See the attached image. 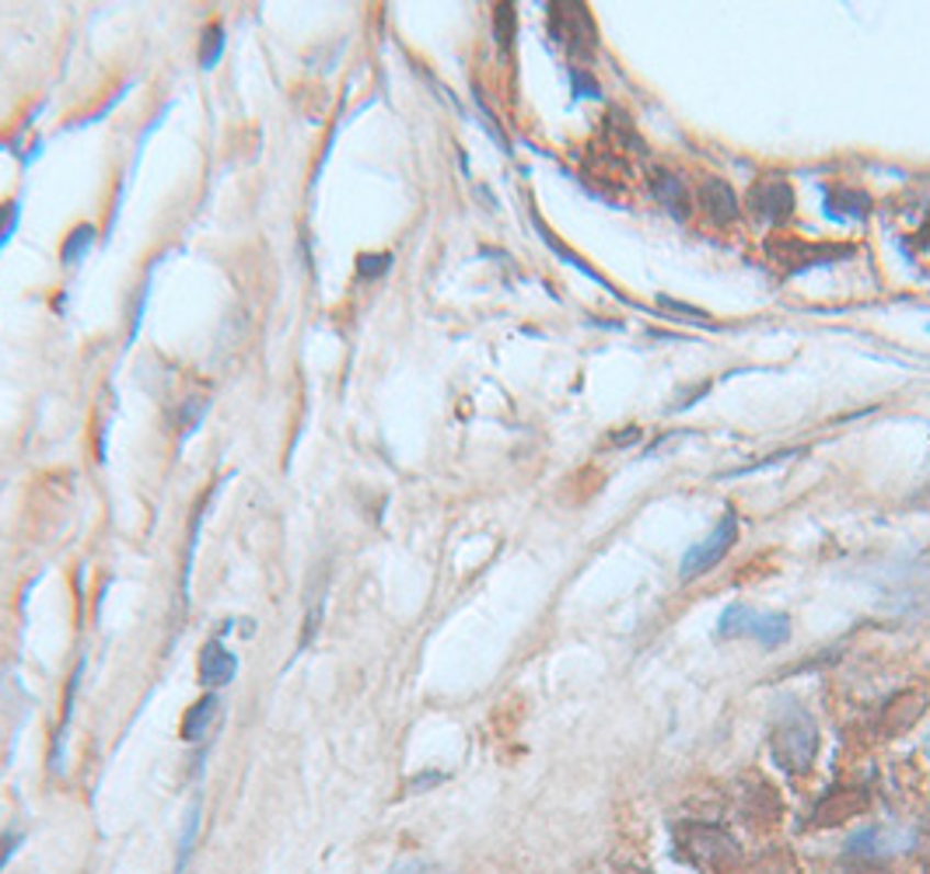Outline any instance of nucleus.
<instances>
[{"label": "nucleus", "instance_id": "dca6fc26", "mask_svg": "<svg viewBox=\"0 0 930 874\" xmlns=\"http://www.w3.org/2000/svg\"><path fill=\"white\" fill-rule=\"evenodd\" d=\"M511 32H515V8L501 4V8H497V35H501L504 46L511 43Z\"/></svg>", "mask_w": 930, "mask_h": 874}, {"label": "nucleus", "instance_id": "f3484780", "mask_svg": "<svg viewBox=\"0 0 930 874\" xmlns=\"http://www.w3.org/2000/svg\"><path fill=\"white\" fill-rule=\"evenodd\" d=\"M571 81H574V88H578V99H592V94H598V85L587 81L581 70H571Z\"/></svg>", "mask_w": 930, "mask_h": 874}, {"label": "nucleus", "instance_id": "4468645a", "mask_svg": "<svg viewBox=\"0 0 930 874\" xmlns=\"http://www.w3.org/2000/svg\"><path fill=\"white\" fill-rule=\"evenodd\" d=\"M206 410H211V403H206V399H186V406H182V413H179V430H182V434H193V430L203 424Z\"/></svg>", "mask_w": 930, "mask_h": 874}, {"label": "nucleus", "instance_id": "0eeeda50", "mask_svg": "<svg viewBox=\"0 0 930 874\" xmlns=\"http://www.w3.org/2000/svg\"><path fill=\"white\" fill-rule=\"evenodd\" d=\"M217 717H221V699H217L214 693H206V696L197 699L193 707L186 710V717H182V728H179L182 742H189V746L203 742V738L211 735V728L217 725Z\"/></svg>", "mask_w": 930, "mask_h": 874}, {"label": "nucleus", "instance_id": "f257e3e1", "mask_svg": "<svg viewBox=\"0 0 930 874\" xmlns=\"http://www.w3.org/2000/svg\"><path fill=\"white\" fill-rule=\"evenodd\" d=\"M770 752L787 773H805L819 755V725L805 710H784L770 731Z\"/></svg>", "mask_w": 930, "mask_h": 874}, {"label": "nucleus", "instance_id": "9d476101", "mask_svg": "<svg viewBox=\"0 0 930 874\" xmlns=\"http://www.w3.org/2000/svg\"><path fill=\"white\" fill-rule=\"evenodd\" d=\"M91 245H94V227H91V224H78V227H74V232L67 235L64 249H60L64 266H78L81 259H88Z\"/></svg>", "mask_w": 930, "mask_h": 874}, {"label": "nucleus", "instance_id": "f8f14e48", "mask_svg": "<svg viewBox=\"0 0 930 874\" xmlns=\"http://www.w3.org/2000/svg\"><path fill=\"white\" fill-rule=\"evenodd\" d=\"M224 53V29L221 25H206L200 35V67L211 70Z\"/></svg>", "mask_w": 930, "mask_h": 874}, {"label": "nucleus", "instance_id": "423d86ee", "mask_svg": "<svg viewBox=\"0 0 930 874\" xmlns=\"http://www.w3.org/2000/svg\"><path fill=\"white\" fill-rule=\"evenodd\" d=\"M197 672H200V682L206 690L227 686V682H235V675H238V658L227 651L221 640H206L203 651H200Z\"/></svg>", "mask_w": 930, "mask_h": 874}, {"label": "nucleus", "instance_id": "9b49d317", "mask_svg": "<svg viewBox=\"0 0 930 874\" xmlns=\"http://www.w3.org/2000/svg\"><path fill=\"white\" fill-rule=\"evenodd\" d=\"M197 832H200V802L186 811V822H182V836H179V850H176V874L186 871L189 858H193V847H197Z\"/></svg>", "mask_w": 930, "mask_h": 874}, {"label": "nucleus", "instance_id": "39448f33", "mask_svg": "<svg viewBox=\"0 0 930 874\" xmlns=\"http://www.w3.org/2000/svg\"><path fill=\"white\" fill-rule=\"evenodd\" d=\"M553 18H560V22H563L560 43H567L574 53H584V56H592L598 49V32L592 25V14H587V8H581V4L553 8Z\"/></svg>", "mask_w": 930, "mask_h": 874}, {"label": "nucleus", "instance_id": "f03ea898", "mask_svg": "<svg viewBox=\"0 0 930 874\" xmlns=\"http://www.w3.org/2000/svg\"><path fill=\"white\" fill-rule=\"evenodd\" d=\"M717 634L720 637H752L755 643H763L766 651H773L791 637V619L784 613H759V609H749V605H728L725 616L717 623Z\"/></svg>", "mask_w": 930, "mask_h": 874}, {"label": "nucleus", "instance_id": "2eb2a0df", "mask_svg": "<svg viewBox=\"0 0 930 874\" xmlns=\"http://www.w3.org/2000/svg\"><path fill=\"white\" fill-rule=\"evenodd\" d=\"M18 217H22V206H18V203L0 206V249H4V245L11 242L14 227H18Z\"/></svg>", "mask_w": 930, "mask_h": 874}, {"label": "nucleus", "instance_id": "ddd939ff", "mask_svg": "<svg viewBox=\"0 0 930 874\" xmlns=\"http://www.w3.org/2000/svg\"><path fill=\"white\" fill-rule=\"evenodd\" d=\"M389 270H392V256L389 253H365V256L357 259L360 280H374V277H382Z\"/></svg>", "mask_w": 930, "mask_h": 874}, {"label": "nucleus", "instance_id": "1a4fd4ad", "mask_svg": "<svg viewBox=\"0 0 930 874\" xmlns=\"http://www.w3.org/2000/svg\"><path fill=\"white\" fill-rule=\"evenodd\" d=\"M651 189H654V197H658L664 206H669L672 217H686V214H690V197H686V186L679 182V176L658 172V176L651 179Z\"/></svg>", "mask_w": 930, "mask_h": 874}, {"label": "nucleus", "instance_id": "a211bd4d", "mask_svg": "<svg viewBox=\"0 0 930 874\" xmlns=\"http://www.w3.org/2000/svg\"><path fill=\"white\" fill-rule=\"evenodd\" d=\"M389 874H434V867H427V864H421V861H413V864H399V867H392Z\"/></svg>", "mask_w": 930, "mask_h": 874}, {"label": "nucleus", "instance_id": "20e7f679", "mask_svg": "<svg viewBox=\"0 0 930 874\" xmlns=\"http://www.w3.org/2000/svg\"><path fill=\"white\" fill-rule=\"evenodd\" d=\"M749 206H752V214L759 221L776 224V221H787L794 214V193H791V186L784 179H763V182L752 186Z\"/></svg>", "mask_w": 930, "mask_h": 874}, {"label": "nucleus", "instance_id": "7ed1b4c3", "mask_svg": "<svg viewBox=\"0 0 930 874\" xmlns=\"http://www.w3.org/2000/svg\"><path fill=\"white\" fill-rule=\"evenodd\" d=\"M738 539V515L735 511H725V518L717 522V528L710 531L707 539H699L686 557H682V581H693V578H704L707 570H714L720 560L731 553V546Z\"/></svg>", "mask_w": 930, "mask_h": 874}, {"label": "nucleus", "instance_id": "6e6552de", "mask_svg": "<svg viewBox=\"0 0 930 874\" xmlns=\"http://www.w3.org/2000/svg\"><path fill=\"white\" fill-rule=\"evenodd\" d=\"M699 197H704V211L714 224H731L738 217V197L725 179H704Z\"/></svg>", "mask_w": 930, "mask_h": 874}]
</instances>
